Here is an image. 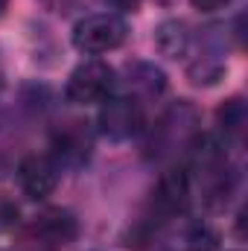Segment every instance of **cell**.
<instances>
[{"instance_id": "1", "label": "cell", "mask_w": 248, "mask_h": 251, "mask_svg": "<svg viewBox=\"0 0 248 251\" xmlns=\"http://www.w3.org/2000/svg\"><path fill=\"white\" fill-rule=\"evenodd\" d=\"M125 21L114 12L88 15L73 26V47L85 56H102L108 50H117L125 41Z\"/></svg>"}, {"instance_id": "2", "label": "cell", "mask_w": 248, "mask_h": 251, "mask_svg": "<svg viewBox=\"0 0 248 251\" xmlns=\"http://www.w3.org/2000/svg\"><path fill=\"white\" fill-rule=\"evenodd\" d=\"M76 237V219L67 210H44L41 216H35L29 222V228L24 231V249L26 251H62L70 246Z\"/></svg>"}, {"instance_id": "3", "label": "cell", "mask_w": 248, "mask_h": 251, "mask_svg": "<svg viewBox=\"0 0 248 251\" xmlns=\"http://www.w3.org/2000/svg\"><path fill=\"white\" fill-rule=\"evenodd\" d=\"M114 88V70L99 59L79 64L70 79H67V100L73 105H94V102H105L108 94Z\"/></svg>"}, {"instance_id": "4", "label": "cell", "mask_w": 248, "mask_h": 251, "mask_svg": "<svg viewBox=\"0 0 248 251\" xmlns=\"http://www.w3.org/2000/svg\"><path fill=\"white\" fill-rule=\"evenodd\" d=\"M99 128L111 140H128L143 128V108L131 97H114L102 102L99 111Z\"/></svg>"}, {"instance_id": "5", "label": "cell", "mask_w": 248, "mask_h": 251, "mask_svg": "<svg viewBox=\"0 0 248 251\" xmlns=\"http://www.w3.org/2000/svg\"><path fill=\"white\" fill-rule=\"evenodd\" d=\"M190 204V173L187 170H167L155 187L152 196V207L158 210V216L164 219H173V216H181Z\"/></svg>"}, {"instance_id": "6", "label": "cell", "mask_w": 248, "mask_h": 251, "mask_svg": "<svg viewBox=\"0 0 248 251\" xmlns=\"http://www.w3.org/2000/svg\"><path fill=\"white\" fill-rule=\"evenodd\" d=\"M18 178L29 199H44L59 184V164L50 155H26L18 167Z\"/></svg>"}, {"instance_id": "7", "label": "cell", "mask_w": 248, "mask_h": 251, "mask_svg": "<svg viewBox=\"0 0 248 251\" xmlns=\"http://www.w3.org/2000/svg\"><path fill=\"white\" fill-rule=\"evenodd\" d=\"M91 152V131L85 123H70L56 134V155L67 164H82Z\"/></svg>"}, {"instance_id": "8", "label": "cell", "mask_w": 248, "mask_h": 251, "mask_svg": "<svg viewBox=\"0 0 248 251\" xmlns=\"http://www.w3.org/2000/svg\"><path fill=\"white\" fill-rule=\"evenodd\" d=\"M158 47H161L167 56H181L184 47H187L184 24H178V21H167V24L158 29Z\"/></svg>"}, {"instance_id": "9", "label": "cell", "mask_w": 248, "mask_h": 251, "mask_svg": "<svg viewBox=\"0 0 248 251\" xmlns=\"http://www.w3.org/2000/svg\"><path fill=\"white\" fill-rule=\"evenodd\" d=\"M219 120L228 131H243V123H246V108L240 100H231L228 105L219 108Z\"/></svg>"}, {"instance_id": "10", "label": "cell", "mask_w": 248, "mask_h": 251, "mask_svg": "<svg viewBox=\"0 0 248 251\" xmlns=\"http://www.w3.org/2000/svg\"><path fill=\"white\" fill-rule=\"evenodd\" d=\"M187 240H190V249L193 251H213L216 249V234L210 228H204V225L201 228H193Z\"/></svg>"}, {"instance_id": "11", "label": "cell", "mask_w": 248, "mask_h": 251, "mask_svg": "<svg viewBox=\"0 0 248 251\" xmlns=\"http://www.w3.org/2000/svg\"><path fill=\"white\" fill-rule=\"evenodd\" d=\"M18 222V207L12 204V201H6V199H0V231H6V228H12Z\"/></svg>"}, {"instance_id": "12", "label": "cell", "mask_w": 248, "mask_h": 251, "mask_svg": "<svg viewBox=\"0 0 248 251\" xmlns=\"http://www.w3.org/2000/svg\"><path fill=\"white\" fill-rule=\"evenodd\" d=\"M198 12H216V9H222L228 0H190Z\"/></svg>"}, {"instance_id": "13", "label": "cell", "mask_w": 248, "mask_h": 251, "mask_svg": "<svg viewBox=\"0 0 248 251\" xmlns=\"http://www.w3.org/2000/svg\"><path fill=\"white\" fill-rule=\"evenodd\" d=\"M114 9H120V12H128V9H137L140 6V0H108Z\"/></svg>"}, {"instance_id": "14", "label": "cell", "mask_w": 248, "mask_h": 251, "mask_svg": "<svg viewBox=\"0 0 248 251\" xmlns=\"http://www.w3.org/2000/svg\"><path fill=\"white\" fill-rule=\"evenodd\" d=\"M6 3H9V0H0V15H3V9H6Z\"/></svg>"}]
</instances>
